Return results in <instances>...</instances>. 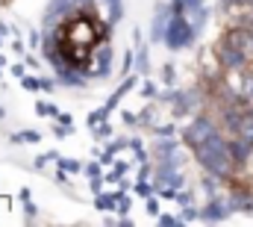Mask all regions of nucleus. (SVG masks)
<instances>
[{"instance_id":"obj_10","label":"nucleus","mask_w":253,"mask_h":227,"mask_svg":"<svg viewBox=\"0 0 253 227\" xmlns=\"http://www.w3.org/2000/svg\"><path fill=\"white\" fill-rule=\"evenodd\" d=\"M171 18L165 15V12H159V18H156V24H153V39H162L165 36V24H168Z\"/></svg>"},{"instance_id":"obj_13","label":"nucleus","mask_w":253,"mask_h":227,"mask_svg":"<svg viewBox=\"0 0 253 227\" xmlns=\"http://www.w3.org/2000/svg\"><path fill=\"white\" fill-rule=\"evenodd\" d=\"M233 6H251V0H221V9H233Z\"/></svg>"},{"instance_id":"obj_3","label":"nucleus","mask_w":253,"mask_h":227,"mask_svg":"<svg viewBox=\"0 0 253 227\" xmlns=\"http://www.w3.org/2000/svg\"><path fill=\"white\" fill-rule=\"evenodd\" d=\"M165 39H168V48H174V51H180V48L191 45V39H194V27H191V21H186L183 15H174V18L168 21V33H165Z\"/></svg>"},{"instance_id":"obj_5","label":"nucleus","mask_w":253,"mask_h":227,"mask_svg":"<svg viewBox=\"0 0 253 227\" xmlns=\"http://www.w3.org/2000/svg\"><path fill=\"white\" fill-rule=\"evenodd\" d=\"M224 39H227L230 45H236L239 51H245V54L253 59V30L242 27V24H236V27H230V30L224 33Z\"/></svg>"},{"instance_id":"obj_15","label":"nucleus","mask_w":253,"mask_h":227,"mask_svg":"<svg viewBox=\"0 0 253 227\" xmlns=\"http://www.w3.org/2000/svg\"><path fill=\"white\" fill-rule=\"evenodd\" d=\"M248 9H251V12H253V0H251V6H248Z\"/></svg>"},{"instance_id":"obj_7","label":"nucleus","mask_w":253,"mask_h":227,"mask_svg":"<svg viewBox=\"0 0 253 227\" xmlns=\"http://www.w3.org/2000/svg\"><path fill=\"white\" fill-rule=\"evenodd\" d=\"M230 210H233V207H230V201L224 198V201H212V204H209L203 213H197V216H200V219H206V222H218V219H224Z\"/></svg>"},{"instance_id":"obj_9","label":"nucleus","mask_w":253,"mask_h":227,"mask_svg":"<svg viewBox=\"0 0 253 227\" xmlns=\"http://www.w3.org/2000/svg\"><path fill=\"white\" fill-rule=\"evenodd\" d=\"M239 92H242V98L253 104V71H242V83H239Z\"/></svg>"},{"instance_id":"obj_11","label":"nucleus","mask_w":253,"mask_h":227,"mask_svg":"<svg viewBox=\"0 0 253 227\" xmlns=\"http://www.w3.org/2000/svg\"><path fill=\"white\" fill-rule=\"evenodd\" d=\"M15 142H39V133H36V130H33V133H18Z\"/></svg>"},{"instance_id":"obj_12","label":"nucleus","mask_w":253,"mask_h":227,"mask_svg":"<svg viewBox=\"0 0 253 227\" xmlns=\"http://www.w3.org/2000/svg\"><path fill=\"white\" fill-rule=\"evenodd\" d=\"M97 207H100V210H112V207H115V198H112V195H106V198H97Z\"/></svg>"},{"instance_id":"obj_4","label":"nucleus","mask_w":253,"mask_h":227,"mask_svg":"<svg viewBox=\"0 0 253 227\" xmlns=\"http://www.w3.org/2000/svg\"><path fill=\"white\" fill-rule=\"evenodd\" d=\"M212 133H218V121H215V118H209V115H197L189 127H186V133H183V136H186V142L194 148V145L206 142Z\"/></svg>"},{"instance_id":"obj_6","label":"nucleus","mask_w":253,"mask_h":227,"mask_svg":"<svg viewBox=\"0 0 253 227\" xmlns=\"http://www.w3.org/2000/svg\"><path fill=\"white\" fill-rule=\"evenodd\" d=\"M230 151H233V160H236V166L242 169V166L248 163V157H251L253 142H251V139H245V136H236V139H230Z\"/></svg>"},{"instance_id":"obj_2","label":"nucleus","mask_w":253,"mask_h":227,"mask_svg":"<svg viewBox=\"0 0 253 227\" xmlns=\"http://www.w3.org/2000/svg\"><path fill=\"white\" fill-rule=\"evenodd\" d=\"M215 57H218V65H221L224 71H230V74L245 71V68L251 65V57H248L245 51H239L236 45H230L227 39H218V45H215Z\"/></svg>"},{"instance_id":"obj_8","label":"nucleus","mask_w":253,"mask_h":227,"mask_svg":"<svg viewBox=\"0 0 253 227\" xmlns=\"http://www.w3.org/2000/svg\"><path fill=\"white\" fill-rule=\"evenodd\" d=\"M153 157H159V163L177 157V142H174V139H162V142H156V145H153Z\"/></svg>"},{"instance_id":"obj_1","label":"nucleus","mask_w":253,"mask_h":227,"mask_svg":"<svg viewBox=\"0 0 253 227\" xmlns=\"http://www.w3.org/2000/svg\"><path fill=\"white\" fill-rule=\"evenodd\" d=\"M194 157H197L200 169L206 171V174H215V177H221V180H227L233 171L239 169L236 160H233V151H230V139H227L221 130L212 133L206 142L194 145Z\"/></svg>"},{"instance_id":"obj_14","label":"nucleus","mask_w":253,"mask_h":227,"mask_svg":"<svg viewBox=\"0 0 253 227\" xmlns=\"http://www.w3.org/2000/svg\"><path fill=\"white\" fill-rule=\"evenodd\" d=\"M62 169H68V171H80V163H74V160H62Z\"/></svg>"}]
</instances>
